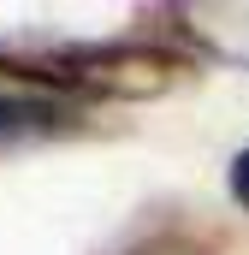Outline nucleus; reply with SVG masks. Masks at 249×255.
Returning <instances> with one entry per match:
<instances>
[{
    "mask_svg": "<svg viewBox=\"0 0 249 255\" xmlns=\"http://www.w3.org/2000/svg\"><path fill=\"white\" fill-rule=\"evenodd\" d=\"M226 190H232V202H238V208L249 214V148L238 154V160H232V166H226Z\"/></svg>",
    "mask_w": 249,
    "mask_h": 255,
    "instance_id": "4",
    "label": "nucleus"
},
{
    "mask_svg": "<svg viewBox=\"0 0 249 255\" xmlns=\"http://www.w3.org/2000/svg\"><path fill=\"white\" fill-rule=\"evenodd\" d=\"M83 125V101L65 95H12L0 89V154L24 148V142H48Z\"/></svg>",
    "mask_w": 249,
    "mask_h": 255,
    "instance_id": "2",
    "label": "nucleus"
},
{
    "mask_svg": "<svg viewBox=\"0 0 249 255\" xmlns=\"http://www.w3.org/2000/svg\"><path fill=\"white\" fill-rule=\"evenodd\" d=\"M0 71L42 83L65 101H142L184 77V54L160 42H60V48H0Z\"/></svg>",
    "mask_w": 249,
    "mask_h": 255,
    "instance_id": "1",
    "label": "nucleus"
},
{
    "mask_svg": "<svg viewBox=\"0 0 249 255\" xmlns=\"http://www.w3.org/2000/svg\"><path fill=\"white\" fill-rule=\"evenodd\" d=\"M124 255H214L202 238H190V232H154V238H142V244H130Z\"/></svg>",
    "mask_w": 249,
    "mask_h": 255,
    "instance_id": "3",
    "label": "nucleus"
}]
</instances>
